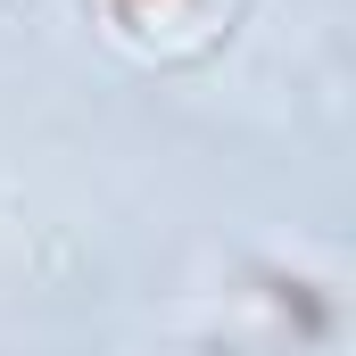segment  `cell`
Wrapping results in <instances>:
<instances>
[{"mask_svg":"<svg viewBox=\"0 0 356 356\" xmlns=\"http://www.w3.org/2000/svg\"><path fill=\"white\" fill-rule=\"evenodd\" d=\"M133 33H158V25H207L216 17V0H108Z\"/></svg>","mask_w":356,"mask_h":356,"instance_id":"6da1fadb","label":"cell"}]
</instances>
